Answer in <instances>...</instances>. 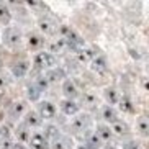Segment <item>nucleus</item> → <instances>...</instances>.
Here are the masks:
<instances>
[{
	"instance_id": "obj_30",
	"label": "nucleus",
	"mask_w": 149,
	"mask_h": 149,
	"mask_svg": "<svg viewBox=\"0 0 149 149\" xmlns=\"http://www.w3.org/2000/svg\"><path fill=\"white\" fill-rule=\"evenodd\" d=\"M102 149H121V146L116 144V143H111V141H108V143H105V144L102 146Z\"/></svg>"
},
{
	"instance_id": "obj_4",
	"label": "nucleus",
	"mask_w": 149,
	"mask_h": 149,
	"mask_svg": "<svg viewBox=\"0 0 149 149\" xmlns=\"http://www.w3.org/2000/svg\"><path fill=\"white\" fill-rule=\"evenodd\" d=\"M35 111L40 115V118L43 120V121L44 120H53L54 116H56V113H57V107L49 100H40L38 103H36Z\"/></svg>"
},
{
	"instance_id": "obj_16",
	"label": "nucleus",
	"mask_w": 149,
	"mask_h": 149,
	"mask_svg": "<svg viewBox=\"0 0 149 149\" xmlns=\"http://www.w3.org/2000/svg\"><path fill=\"white\" fill-rule=\"evenodd\" d=\"M95 134L98 136V139H100L102 143H108V141L111 139L113 133H111V128H110L108 125L100 123V125H97V128H95Z\"/></svg>"
},
{
	"instance_id": "obj_31",
	"label": "nucleus",
	"mask_w": 149,
	"mask_h": 149,
	"mask_svg": "<svg viewBox=\"0 0 149 149\" xmlns=\"http://www.w3.org/2000/svg\"><path fill=\"white\" fill-rule=\"evenodd\" d=\"M10 149H28L25 144H22V143H13V144L10 146Z\"/></svg>"
},
{
	"instance_id": "obj_13",
	"label": "nucleus",
	"mask_w": 149,
	"mask_h": 149,
	"mask_svg": "<svg viewBox=\"0 0 149 149\" xmlns=\"http://www.w3.org/2000/svg\"><path fill=\"white\" fill-rule=\"evenodd\" d=\"M102 118L105 120V125L111 126L113 123H116L120 120V116H118V111H116V108H115V107L105 105L103 108H102Z\"/></svg>"
},
{
	"instance_id": "obj_24",
	"label": "nucleus",
	"mask_w": 149,
	"mask_h": 149,
	"mask_svg": "<svg viewBox=\"0 0 149 149\" xmlns=\"http://www.w3.org/2000/svg\"><path fill=\"white\" fill-rule=\"evenodd\" d=\"M136 131H139L141 136H148V131H149V121L146 116H138L136 118Z\"/></svg>"
},
{
	"instance_id": "obj_9",
	"label": "nucleus",
	"mask_w": 149,
	"mask_h": 149,
	"mask_svg": "<svg viewBox=\"0 0 149 149\" xmlns=\"http://www.w3.org/2000/svg\"><path fill=\"white\" fill-rule=\"evenodd\" d=\"M23 125L28 130H38L43 126V120L40 118V115L36 113L35 110H28L26 113L23 115Z\"/></svg>"
},
{
	"instance_id": "obj_12",
	"label": "nucleus",
	"mask_w": 149,
	"mask_h": 149,
	"mask_svg": "<svg viewBox=\"0 0 149 149\" xmlns=\"http://www.w3.org/2000/svg\"><path fill=\"white\" fill-rule=\"evenodd\" d=\"M62 92H64V97L67 100H74V98L79 97V88H77L74 80H70V79H66L62 82Z\"/></svg>"
},
{
	"instance_id": "obj_37",
	"label": "nucleus",
	"mask_w": 149,
	"mask_h": 149,
	"mask_svg": "<svg viewBox=\"0 0 149 149\" xmlns=\"http://www.w3.org/2000/svg\"><path fill=\"white\" fill-rule=\"evenodd\" d=\"M2 133H3V131H2V128H0V136H2Z\"/></svg>"
},
{
	"instance_id": "obj_28",
	"label": "nucleus",
	"mask_w": 149,
	"mask_h": 149,
	"mask_svg": "<svg viewBox=\"0 0 149 149\" xmlns=\"http://www.w3.org/2000/svg\"><path fill=\"white\" fill-rule=\"evenodd\" d=\"M84 103L85 105H90V107H95L97 105V95H93L90 92L84 93Z\"/></svg>"
},
{
	"instance_id": "obj_3",
	"label": "nucleus",
	"mask_w": 149,
	"mask_h": 149,
	"mask_svg": "<svg viewBox=\"0 0 149 149\" xmlns=\"http://www.w3.org/2000/svg\"><path fill=\"white\" fill-rule=\"evenodd\" d=\"M57 66L56 56L51 54L49 51H38L33 56V67L38 70H49Z\"/></svg>"
},
{
	"instance_id": "obj_23",
	"label": "nucleus",
	"mask_w": 149,
	"mask_h": 149,
	"mask_svg": "<svg viewBox=\"0 0 149 149\" xmlns=\"http://www.w3.org/2000/svg\"><path fill=\"white\" fill-rule=\"evenodd\" d=\"M84 144H87L90 149H97V148H100L102 141L98 139V136L95 134V131H87L85 133V143Z\"/></svg>"
},
{
	"instance_id": "obj_20",
	"label": "nucleus",
	"mask_w": 149,
	"mask_h": 149,
	"mask_svg": "<svg viewBox=\"0 0 149 149\" xmlns=\"http://www.w3.org/2000/svg\"><path fill=\"white\" fill-rule=\"evenodd\" d=\"M15 136H17V143H22V144H26L28 139H30L31 136V130H28L25 125H20V126H17V130H15Z\"/></svg>"
},
{
	"instance_id": "obj_11",
	"label": "nucleus",
	"mask_w": 149,
	"mask_h": 149,
	"mask_svg": "<svg viewBox=\"0 0 149 149\" xmlns=\"http://www.w3.org/2000/svg\"><path fill=\"white\" fill-rule=\"evenodd\" d=\"M90 67H92L93 72H97V74H107L108 72V61H107V57L103 56V54H98V56H95L90 61Z\"/></svg>"
},
{
	"instance_id": "obj_5",
	"label": "nucleus",
	"mask_w": 149,
	"mask_h": 149,
	"mask_svg": "<svg viewBox=\"0 0 149 149\" xmlns=\"http://www.w3.org/2000/svg\"><path fill=\"white\" fill-rule=\"evenodd\" d=\"M92 125V120L87 113H77L70 120V130L74 133H87Z\"/></svg>"
},
{
	"instance_id": "obj_2",
	"label": "nucleus",
	"mask_w": 149,
	"mask_h": 149,
	"mask_svg": "<svg viewBox=\"0 0 149 149\" xmlns=\"http://www.w3.org/2000/svg\"><path fill=\"white\" fill-rule=\"evenodd\" d=\"M0 40L3 41L7 48H18L23 41V33L17 26H5L0 33Z\"/></svg>"
},
{
	"instance_id": "obj_6",
	"label": "nucleus",
	"mask_w": 149,
	"mask_h": 149,
	"mask_svg": "<svg viewBox=\"0 0 149 149\" xmlns=\"http://www.w3.org/2000/svg\"><path fill=\"white\" fill-rule=\"evenodd\" d=\"M26 144L30 146V149H49L51 148V143H49L48 138H46L41 131L31 133V136H30V139H28Z\"/></svg>"
},
{
	"instance_id": "obj_7",
	"label": "nucleus",
	"mask_w": 149,
	"mask_h": 149,
	"mask_svg": "<svg viewBox=\"0 0 149 149\" xmlns=\"http://www.w3.org/2000/svg\"><path fill=\"white\" fill-rule=\"evenodd\" d=\"M44 44H46V40H44V36L41 35V33H36V31H33V33H30L26 38V46L30 51H33V53H38V51H41V48H43Z\"/></svg>"
},
{
	"instance_id": "obj_1",
	"label": "nucleus",
	"mask_w": 149,
	"mask_h": 149,
	"mask_svg": "<svg viewBox=\"0 0 149 149\" xmlns=\"http://www.w3.org/2000/svg\"><path fill=\"white\" fill-rule=\"evenodd\" d=\"M57 31H59V35H61V40L64 41L69 48H72V49L77 51V49H80V48L85 46L84 38L74 30V28H70L69 25H61V26L57 28Z\"/></svg>"
},
{
	"instance_id": "obj_36",
	"label": "nucleus",
	"mask_w": 149,
	"mask_h": 149,
	"mask_svg": "<svg viewBox=\"0 0 149 149\" xmlns=\"http://www.w3.org/2000/svg\"><path fill=\"white\" fill-rule=\"evenodd\" d=\"M2 120H3V110L0 108V121H2Z\"/></svg>"
},
{
	"instance_id": "obj_10",
	"label": "nucleus",
	"mask_w": 149,
	"mask_h": 149,
	"mask_svg": "<svg viewBox=\"0 0 149 149\" xmlns=\"http://www.w3.org/2000/svg\"><path fill=\"white\" fill-rule=\"evenodd\" d=\"M59 110H61L66 116H70V118H72V116H75L77 113H80V105L75 100H67V98H64V100L59 103Z\"/></svg>"
},
{
	"instance_id": "obj_25",
	"label": "nucleus",
	"mask_w": 149,
	"mask_h": 149,
	"mask_svg": "<svg viewBox=\"0 0 149 149\" xmlns=\"http://www.w3.org/2000/svg\"><path fill=\"white\" fill-rule=\"evenodd\" d=\"M77 57H79V61L80 62H90L95 57V53H93L90 48H80V49H77Z\"/></svg>"
},
{
	"instance_id": "obj_34",
	"label": "nucleus",
	"mask_w": 149,
	"mask_h": 149,
	"mask_svg": "<svg viewBox=\"0 0 149 149\" xmlns=\"http://www.w3.org/2000/svg\"><path fill=\"white\" fill-rule=\"evenodd\" d=\"M75 149H90V148H88L87 144H84V143H82V144H77V146H75Z\"/></svg>"
},
{
	"instance_id": "obj_35",
	"label": "nucleus",
	"mask_w": 149,
	"mask_h": 149,
	"mask_svg": "<svg viewBox=\"0 0 149 149\" xmlns=\"http://www.w3.org/2000/svg\"><path fill=\"white\" fill-rule=\"evenodd\" d=\"M3 67H5V62L0 59V74H2V70H3Z\"/></svg>"
},
{
	"instance_id": "obj_15",
	"label": "nucleus",
	"mask_w": 149,
	"mask_h": 149,
	"mask_svg": "<svg viewBox=\"0 0 149 149\" xmlns=\"http://www.w3.org/2000/svg\"><path fill=\"white\" fill-rule=\"evenodd\" d=\"M44 79L48 80V82H54V80H66V70L62 69V67H53V69L46 70V74H44Z\"/></svg>"
},
{
	"instance_id": "obj_32",
	"label": "nucleus",
	"mask_w": 149,
	"mask_h": 149,
	"mask_svg": "<svg viewBox=\"0 0 149 149\" xmlns=\"http://www.w3.org/2000/svg\"><path fill=\"white\" fill-rule=\"evenodd\" d=\"M7 87V79L3 77V74H0V88Z\"/></svg>"
},
{
	"instance_id": "obj_27",
	"label": "nucleus",
	"mask_w": 149,
	"mask_h": 149,
	"mask_svg": "<svg viewBox=\"0 0 149 149\" xmlns=\"http://www.w3.org/2000/svg\"><path fill=\"white\" fill-rule=\"evenodd\" d=\"M54 149H70L69 138H67V136H59V138L54 141Z\"/></svg>"
},
{
	"instance_id": "obj_14",
	"label": "nucleus",
	"mask_w": 149,
	"mask_h": 149,
	"mask_svg": "<svg viewBox=\"0 0 149 149\" xmlns=\"http://www.w3.org/2000/svg\"><path fill=\"white\" fill-rule=\"evenodd\" d=\"M26 111H28V107H26V103H25V102H15L13 105L10 107L8 116L12 120H18V118H22Z\"/></svg>"
},
{
	"instance_id": "obj_29",
	"label": "nucleus",
	"mask_w": 149,
	"mask_h": 149,
	"mask_svg": "<svg viewBox=\"0 0 149 149\" xmlns=\"http://www.w3.org/2000/svg\"><path fill=\"white\" fill-rule=\"evenodd\" d=\"M121 149H141L139 143H136L134 139H130L126 143H123V148Z\"/></svg>"
},
{
	"instance_id": "obj_33",
	"label": "nucleus",
	"mask_w": 149,
	"mask_h": 149,
	"mask_svg": "<svg viewBox=\"0 0 149 149\" xmlns=\"http://www.w3.org/2000/svg\"><path fill=\"white\" fill-rule=\"evenodd\" d=\"M130 53H131V56L134 57V59H141V54L136 51V49H130Z\"/></svg>"
},
{
	"instance_id": "obj_8",
	"label": "nucleus",
	"mask_w": 149,
	"mask_h": 149,
	"mask_svg": "<svg viewBox=\"0 0 149 149\" xmlns=\"http://www.w3.org/2000/svg\"><path fill=\"white\" fill-rule=\"evenodd\" d=\"M30 67H31V62L26 61V59H22V61L15 62L13 66L10 67V72H12V75H13L15 79H23V77L28 75Z\"/></svg>"
},
{
	"instance_id": "obj_22",
	"label": "nucleus",
	"mask_w": 149,
	"mask_h": 149,
	"mask_svg": "<svg viewBox=\"0 0 149 149\" xmlns=\"http://www.w3.org/2000/svg\"><path fill=\"white\" fill-rule=\"evenodd\" d=\"M41 90L38 87H36L35 84H31V85H28L26 88V97H28V100L31 102V103H38V102L41 100Z\"/></svg>"
},
{
	"instance_id": "obj_26",
	"label": "nucleus",
	"mask_w": 149,
	"mask_h": 149,
	"mask_svg": "<svg viewBox=\"0 0 149 149\" xmlns=\"http://www.w3.org/2000/svg\"><path fill=\"white\" fill-rule=\"evenodd\" d=\"M110 128H111V133H115V134H118V136H123V134H128L130 133V126L125 121H121V120L113 123Z\"/></svg>"
},
{
	"instance_id": "obj_19",
	"label": "nucleus",
	"mask_w": 149,
	"mask_h": 149,
	"mask_svg": "<svg viewBox=\"0 0 149 149\" xmlns=\"http://www.w3.org/2000/svg\"><path fill=\"white\" fill-rule=\"evenodd\" d=\"M10 22H12V12L8 5L0 2V26H8Z\"/></svg>"
},
{
	"instance_id": "obj_18",
	"label": "nucleus",
	"mask_w": 149,
	"mask_h": 149,
	"mask_svg": "<svg viewBox=\"0 0 149 149\" xmlns=\"http://www.w3.org/2000/svg\"><path fill=\"white\" fill-rule=\"evenodd\" d=\"M103 97H105V100H107V105L115 107V105H118L121 93H120L116 88H113V87H107L105 90H103Z\"/></svg>"
},
{
	"instance_id": "obj_17",
	"label": "nucleus",
	"mask_w": 149,
	"mask_h": 149,
	"mask_svg": "<svg viewBox=\"0 0 149 149\" xmlns=\"http://www.w3.org/2000/svg\"><path fill=\"white\" fill-rule=\"evenodd\" d=\"M40 31L43 33V36H53L57 33V26L49 18H41L40 20Z\"/></svg>"
},
{
	"instance_id": "obj_21",
	"label": "nucleus",
	"mask_w": 149,
	"mask_h": 149,
	"mask_svg": "<svg viewBox=\"0 0 149 149\" xmlns=\"http://www.w3.org/2000/svg\"><path fill=\"white\" fill-rule=\"evenodd\" d=\"M120 110L125 111V113H134V105H133V100L128 95H121L120 97Z\"/></svg>"
}]
</instances>
